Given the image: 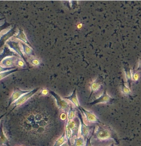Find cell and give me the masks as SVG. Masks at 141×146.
Returning a JSON list of instances; mask_svg holds the SVG:
<instances>
[{"mask_svg": "<svg viewBox=\"0 0 141 146\" xmlns=\"http://www.w3.org/2000/svg\"><path fill=\"white\" fill-rule=\"evenodd\" d=\"M13 25H11V26H8L7 28L3 29V30L0 31V41L3 39V38H4L5 36L7 35L13 30Z\"/></svg>", "mask_w": 141, "mask_h": 146, "instance_id": "obj_19", "label": "cell"}, {"mask_svg": "<svg viewBox=\"0 0 141 146\" xmlns=\"http://www.w3.org/2000/svg\"><path fill=\"white\" fill-rule=\"evenodd\" d=\"M101 83L97 80H94V82H92L90 84V91H91L90 96L93 94V93L96 92V91H98V90L101 89Z\"/></svg>", "mask_w": 141, "mask_h": 146, "instance_id": "obj_14", "label": "cell"}, {"mask_svg": "<svg viewBox=\"0 0 141 146\" xmlns=\"http://www.w3.org/2000/svg\"><path fill=\"white\" fill-rule=\"evenodd\" d=\"M15 67H17V68H21V69H23V68H26V62H25V60L23 58H22L21 57H19L17 60L16 61Z\"/></svg>", "mask_w": 141, "mask_h": 146, "instance_id": "obj_18", "label": "cell"}, {"mask_svg": "<svg viewBox=\"0 0 141 146\" xmlns=\"http://www.w3.org/2000/svg\"><path fill=\"white\" fill-rule=\"evenodd\" d=\"M65 134L66 136V138H67V141L69 142L70 141V139H72V135H73V130H71L70 128H69L67 125H65Z\"/></svg>", "mask_w": 141, "mask_h": 146, "instance_id": "obj_22", "label": "cell"}, {"mask_svg": "<svg viewBox=\"0 0 141 146\" xmlns=\"http://www.w3.org/2000/svg\"><path fill=\"white\" fill-rule=\"evenodd\" d=\"M140 73L138 71H135V72L133 73L132 74V80L134 81V82H137L138 81V80L140 79Z\"/></svg>", "mask_w": 141, "mask_h": 146, "instance_id": "obj_24", "label": "cell"}, {"mask_svg": "<svg viewBox=\"0 0 141 146\" xmlns=\"http://www.w3.org/2000/svg\"><path fill=\"white\" fill-rule=\"evenodd\" d=\"M5 23H6V18L4 17L2 18V19L0 20V27L3 26L5 24Z\"/></svg>", "mask_w": 141, "mask_h": 146, "instance_id": "obj_28", "label": "cell"}, {"mask_svg": "<svg viewBox=\"0 0 141 146\" xmlns=\"http://www.w3.org/2000/svg\"><path fill=\"white\" fill-rule=\"evenodd\" d=\"M64 99H65V100H68L69 102H70L73 106H75L76 108H78L81 106V105H80V102L79 101V99H78L77 93H76V89H74V91H73L72 94L69 95V96L65 97V98H64Z\"/></svg>", "mask_w": 141, "mask_h": 146, "instance_id": "obj_10", "label": "cell"}, {"mask_svg": "<svg viewBox=\"0 0 141 146\" xmlns=\"http://www.w3.org/2000/svg\"><path fill=\"white\" fill-rule=\"evenodd\" d=\"M12 38H14V39L17 40L19 41L23 42V43L30 45V46L31 45H30L29 40H28V38H27L26 35H25V32L23 31V29H19V32H17V34L14 35L13 36H12Z\"/></svg>", "mask_w": 141, "mask_h": 146, "instance_id": "obj_9", "label": "cell"}, {"mask_svg": "<svg viewBox=\"0 0 141 146\" xmlns=\"http://www.w3.org/2000/svg\"><path fill=\"white\" fill-rule=\"evenodd\" d=\"M30 90H22L17 88L13 91V93H12L11 98L9 99V102H8V107H10L11 105H13L15 102L17 101L22 96L25 94V93H28Z\"/></svg>", "mask_w": 141, "mask_h": 146, "instance_id": "obj_8", "label": "cell"}, {"mask_svg": "<svg viewBox=\"0 0 141 146\" xmlns=\"http://www.w3.org/2000/svg\"><path fill=\"white\" fill-rule=\"evenodd\" d=\"M121 91L122 93H123V94L126 95V96H128V95H130L131 93H132V91H131L130 86L127 85V84H125V82H122Z\"/></svg>", "mask_w": 141, "mask_h": 146, "instance_id": "obj_20", "label": "cell"}, {"mask_svg": "<svg viewBox=\"0 0 141 146\" xmlns=\"http://www.w3.org/2000/svg\"><path fill=\"white\" fill-rule=\"evenodd\" d=\"M110 146H115V143H112Z\"/></svg>", "mask_w": 141, "mask_h": 146, "instance_id": "obj_32", "label": "cell"}, {"mask_svg": "<svg viewBox=\"0 0 141 146\" xmlns=\"http://www.w3.org/2000/svg\"><path fill=\"white\" fill-rule=\"evenodd\" d=\"M8 143H9V141L4 132V123L1 121L0 123V145H8Z\"/></svg>", "mask_w": 141, "mask_h": 146, "instance_id": "obj_11", "label": "cell"}, {"mask_svg": "<svg viewBox=\"0 0 141 146\" xmlns=\"http://www.w3.org/2000/svg\"><path fill=\"white\" fill-rule=\"evenodd\" d=\"M19 71L18 68H15V69H13V70L6 71V72L0 73V80H1L6 78V77H8V76L11 75V74H13V73H15V71Z\"/></svg>", "mask_w": 141, "mask_h": 146, "instance_id": "obj_21", "label": "cell"}, {"mask_svg": "<svg viewBox=\"0 0 141 146\" xmlns=\"http://www.w3.org/2000/svg\"><path fill=\"white\" fill-rule=\"evenodd\" d=\"M67 141V139L66 138V136L65 132L63 133V135L61 136L56 141L55 143H54V146H61L63 144L65 143V142Z\"/></svg>", "mask_w": 141, "mask_h": 146, "instance_id": "obj_17", "label": "cell"}, {"mask_svg": "<svg viewBox=\"0 0 141 146\" xmlns=\"http://www.w3.org/2000/svg\"><path fill=\"white\" fill-rule=\"evenodd\" d=\"M1 19H2V18H0V20H1Z\"/></svg>", "mask_w": 141, "mask_h": 146, "instance_id": "obj_33", "label": "cell"}, {"mask_svg": "<svg viewBox=\"0 0 141 146\" xmlns=\"http://www.w3.org/2000/svg\"><path fill=\"white\" fill-rule=\"evenodd\" d=\"M138 71L139 70H141V60L139 61V63H138V69H137Z\"/></svg>", "mask_w": 141, "mask_h": 146, "instance_id": "obj_29", "label": "cell"}, {"mask_svg": "<svg viewBox=\"0 0 141 146\" xmlns=\"http://www.w3.org/2000/svg\"><path fill=\"white\" fill-rule=\"evenodd\" d=\"M85 145H86V139L82 136L74 139L73 146H85Z\"/></svg>", "mask_w": 141, "mask_h": 146, "instance_id": "obj_16", "label": "cell"}, {"mask_svg": "<svg viewBox=\"0 0 141 146\" xmlns=\"http://www.w3.org/2000/svg\"><path fill=\"white\" fill-rule=\"evenodd\" d=\"M19 42H20V44L21 45L22 48H23V53H24L25 56H31L32 53H33V48H32L31 46H30V45L23 43V42H21V41Z\"/></svg>", "mask_w": 141, "mask_h": 146, "instance_id": "obj_13", "label": "cell"}, {"mask_svg": "<svg viewBox=\"0 0 141 146\" xmlns=\"http://www.w3.org/2000/svg\"><path fill=\"white\" fill-rule=\"evenodd\" d=\"M124 72H125L127 84L130 87L131 82H132V74H133V71H132V69H130V68L125 67L124 68Z\"/></svg>", "mask_w": 141, "mask_h": 146, "instance_id": "obj_12", "label": "cell"}, {"mask_svg": "<svg viewBox=\"0 0 141 146\" xmlns=\"http://www.w3.org/2000/svg\"><path fill=\"white\" fill-rule=\"evenodd\" d=\"M5 115H6V114H3V115H0V123H1V120H2L3 118H4V117L5 116Z\"/></svg>", "mask_w": 141, "mask_h": 146, "instance_id": "obj_31", "label": "cell"}, {"mask_svg": "<svg viewBox=\"0 0 141 146\" xmlns=\"http://www.w3.org/2000/svg\"><path fill=\"white\" fill-rule=\"evenodd\" d=\"M19 57L17 55L6 56L0 60V65L6 68H15L16 61Z\"/></svg>", "mask_w": 141, "mask_h": 146, "instance_id": "obj_7", "label": "cell"}, {"mask_svg": "<svg viewBox=\"0 0 141 146\" xmlns=\"http://www.w3.org/2000/svg\"><path fill=\"white\" fill-rule=\"evenodd\" d=\"M29 62L32 65L35 66V67H38V66H39L41 63V60L39 59L36 58H30Z\"/></svg>", "mask_w": 141, "mask_h": 146, "instance_id": "obj_23", "label": "cell"}, {"mask_svg": "<svg viewBox=\"0 0 141 146\" xmlns=\"http://www.w3.org/2000/svg\"><path fill=\"white\" fill-rule=\"evenodd\" d=\"M93 136H94V133L92 132V134L86 140V145H85V146H92V139Z\"/></svg>", "mask_w": 141, "mask_h": 146, "instance_id": "obj_26", "label": "cell"}, {"mask_svg": "<svg viewBox=\"0 0 141 146\" xmlns=\"http://www.w3.org/2000/svg\"><path fill=\"white\" fill-rule=\"evenodd\" d=\"M15 68H17V67H15ZM15 68H6V67H2V66H1V65H0V73L6 72V71L13 70V69H15Z\"/></svg>", "mask_w": 141, "mask_h": 146, "instance_id": "obj_27", "label": "cell"}, {"mask_svg": "<svg viewBox=\"0 0 141 146\" xmlns=\"http://www.w3.org/2000/svg\"><path fill=\"white\" fill-rule=\"evenodd\" d=\"M78 111H79L78 115H79V119L80 122V133H81V135L82 136L83 138L86 140L89 137L90 133V128L85 123L84 119H83V113L79 110H78Z\"/></svg>", "mask_w": 141, "mask_h": 146, "instance_id": "obj_5", "label": "cell"}, {"mask_svg": "<svg viewBox=\"0 0 141 146\" xmlns=\"http://www.w3.org/2000/svg\"><path fill=\"white\" fill-rule=\"evenodd\" d=\"M114 99L113 98H112L111 96L108 93L107 89H105V91H103V93L98 98L95 99L94 101H92L90 103H88V105L90 106H94V105L99 104H108L110 102H112V101H114Z\"/></svg>", "mask_w": 141, "mask_h": 146, "instance_id": "obj_4", "label": "cell"}, {"mask_svg": "<svg viewBox=\"0 0 141 146\" xmlns=\"http://www.w3.org/2000/svg\"><path fill=\"white\" fill-rule=\"evenodd\" d=\"M76 107L74 106L73 105H71L70 108H69V110L68 111V113H67V121H71L72 120H74V119L76 117Z\"/></svg>", "mask_w": 141, "mask_h": 146, "instance_id": "obj_15", "label": "cell"}, {"mask_svg": "<svg viewBox=\"0 0 141 146\" xmlns=\"http://www.w3.org/2000/svg\"><path fill=\"white\" fill-rule=\"evenodd\" d=\"M78 110H79L81 113H83V115H84V117H86V120L90 123H99V124H103L101 123V121H100L99 119H98L96 115L94 114L92 112L88 111V110L86 109L82 106H80L79 108H78Z\"/></svg>", "mask_w": 141, "mask_h": 146, "instance_id": "obj_6", "label": "cell"}, {"mask_svg": "<svg viewBox=\"0 0 141 146\" xmlns=\"http://www.w3.org/2000/svg\"><path fill=\"white\" fill-rule=\"evenodd\" d=\"M66 125H67V126L69 127V128L71 129V130H74V129H76V122L74 121V120H72V121H69V122H67V124Z\"/></svg>", "mask_w": 141, "mask_h": 146, "instance_id": "obj_25", "label": "cell"}, {"mask_svg": "<svg viewBox=\"0 0 141 146\" xmlns=\"http://www.w3.org/2000/svg\"><path fill=\"white\" fill-rule=\"evenodd\" d=\"M41 89V88H36V89H32L30 90L28 93H25V94L23 95V96H22L21 98L17 100V101L15 102L13 104V110L15 109L16 107L21 106L22 104H23L26 102L30 98H31L33 96H35V95L38 93Z\"/></svg>", "mask_w": 141, "mask_h": 146, "instance_id": "obj_3", "label": "cell"}, {"mask_svg": "<svg viewBox=\"0 0 141 146\" xmlns=\"http://www.w3.org/2000/svg\"><path fill=\"white\" fill-rule=\"evenodd\" d=\"M93 133H94L93 137L98 140L103 141L109 139H115L111 130L108 128H105L104 127L101 126V125H98L97 128L94 130Z\"/></svg>", "mask_w": 141, "mask_h": 146, "instance_id": "obj_1", "label": "cell"}, {"mask_svg": "<svg viewBox=\"0 0 141 146\" xmlns=\"http://www.w3.org/2000/svg\"><path fill=\"white\" fill-rule=\"evenodd\" d=\"M48 93H50L51 96H52V97L55 99L56 103H57V106H59L60 109L64 111H69L71 104L69 102H67V100L61 98L59 95L54 92V91H52V90H48Z\"/></svg>", "mask_w": 141, "mask_h": 146, "instance_id": "obj_2", "label": "cell"}, {"mask_svg": "<svg viewBox=\"0 0 141 146\" xmlns=\"http://www.w3.org/2000/svg\"><path fill=\"white\" fill-rule=\"evenodd\" d=\"M61 146H69V142L67 141V142H65V143L63 144V145Z\"/></svg>", "mask_w": 141, "mask_h": 146, "instance_id": "obj_30", "label": "cell"}]
</instances>
